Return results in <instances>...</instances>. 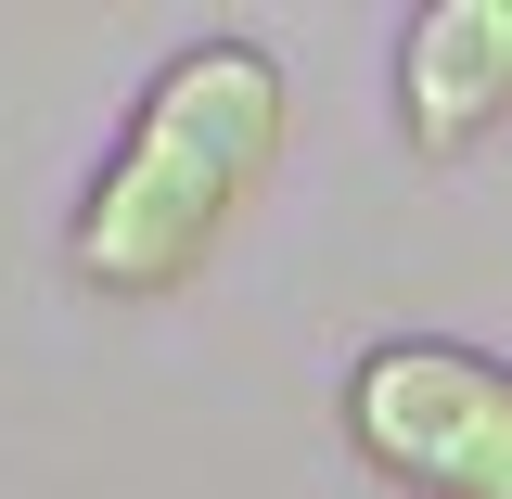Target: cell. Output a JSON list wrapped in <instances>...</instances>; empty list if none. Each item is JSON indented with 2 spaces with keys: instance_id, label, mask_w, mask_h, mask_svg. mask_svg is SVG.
<instances>
[{
  "instance_id": "1",
  "label": "cell",
  "mask_w": 512,
  "mask_h": 499,
  "mask_svg": "<svg viewBox=\"0 0 512 499\" xmlns=\"http://www.w3.org/2000/svg\"><path fill=\"white\" fill-rule=\"evenodd\" d=\"M282 128H295V90H282V64L256 39H231V26L180 39L141 77L103 180L77 192V231H64L77 282L90 295H180L192 269L231 244L256 180L282 167Z\"/></svg>"
},
{
  "instance_id": "2",
  "label": "cell",
  "mask_w": 512,
  "mask_h": 499,
  "mask_svg": "<svg viewBox=\"0 0 512 499\" xmlns=\"http://www.w3.org/2000/svg\"><path fill=\"white\" fill-rule=\"evenodd\" d=\"M346 448L410 499H512V359L461 333H384L346 359Z\"/></svg>"
},
{
  "instance_id": "3",
  "label": "cell",
  "mask_w": 512,
  "mask_h": 499,
  "mask_svg": "<svg viewBox=\"0 0 512 499\" xmlns=\"http://www.w3.org/2000/svg\"><path fill=\"white\" fill-rule=\"evenodd\" d=\"M512 116V0H423L397 26V128L423 167H461Z\"/></svg>"
}]
</instances>
